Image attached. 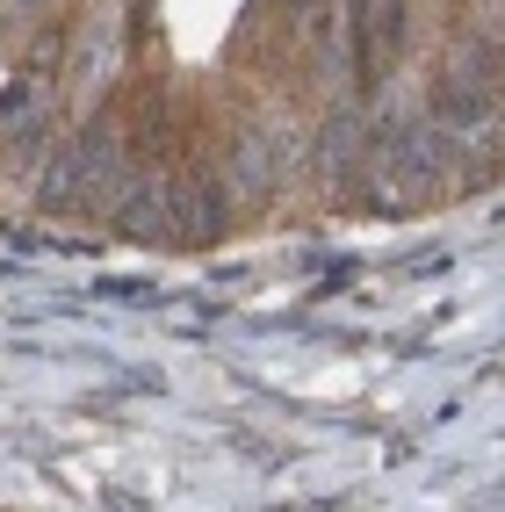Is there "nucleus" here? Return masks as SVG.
<instances>
[{"label": "nucleus", "mask_w": 505, "mask_h": 512, "mask_svg": "<svg viewBox=\"0 0 505 512\" xmlns=\"http://www.w3.org/2000/svg\"><path fill=\"white\" fill-rule=\"evenodd\" d=\"M159 231L181 238V246H202V238L224 231V188L210 174H174L159 188Z\"/></svg>", "instance_id": "nucleus-3"}, {"label": "nucleus", "mask_w": 505, "mask_h": 512, "mask_svg": "<svg viewBox=\"0 0 505 512\" xmlns=\"http://www.w3.org/2000/svg\"><path fill=\"white\" fill-rule=\"evenodd\" d=\"M455 181V130H397V138L376 145L368 159V188L376 202L404 210V202H426Z\"/></svg>", "instance_id": "nucleus-1"}, {"label": "nucleus", "mask_w": 505, "mask_h": 512, "mask_svg": "<svg viewBox=\"0 0 505 512\" xmlns=\"http://www.w3.org/2000/svg\"><path fill=\"white\" fill-rule=\"evenodd\" d=\"M441 116H448V123H484V116H491L484 73H441Z\"/></svg>", "instance_id": "nucleus-4"}, {"label": "nucleus", "mask_w": 505, "mask_h": 512, "mask_svg": "<svg viewBox=\"0 0 505 512\" xmlns=\"http://www.w3.org/2000/svg\"><path fill=\"white\" fill-rule=\"evenodd\" d=\"M123 174V145H116V130H87V138H73L58 159H51V174H44V210H101V195L116 188Z\"/></svg>", "instance_id": "nucleus-2"}]
</instances>
